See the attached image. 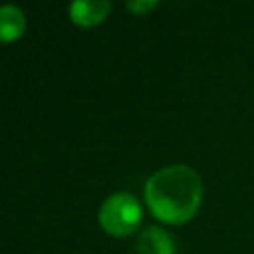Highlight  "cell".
<instances>
[{"mask_svg":"<svg viewBox=\"0 0 254 254\" xmlns=\"http://www.w3.org/2000/svg\"><path fill=\"white\" fill-rule=\"evenodd\" d=\"M202 181L189 165H169L155 171L145 183V204L165 224L189 222L200 206Z\"/></svg>","mask_w":254,"mask_h":254,"instance_id":"obj_1","label":"cell"},{"mask_svg":"<svg viewBox=\"0 0 254 254\" xmlns=\"http://www.w3.org/2000/svg\"><path fill=\"white\" fill-rule=\"evenodd\" d=\"M26 30V16L14 4H4L0 8V38L2 42L18 40Z\"/></svg>","mask_w":254,"mask_h":254,"instance_id":"obj_5","label":"cell"},{"mask_svg":"<svg viewBox=\"0 0 254 254\" xmlns=\"http://www.w3.org/2000/svg\"><path fill=\"white\" fill-rule=\"evenodd\" d=\"M125 6H127L129 12H133V14H137V16H143V14L151 12L153 8H157V2H155V0H131V2H127Z\"/></svg>","mask_w":254,"mask_h":254,"instance_id":"obj_6","label":"cell"},{"mask_svg":"<svg viewBox=\"0 0 254 254\" xmlns=\"http://www.w3.org/2000/svg\"><path fill=\"white\" fill-rule=\"evenodd\" d=\"M111 10V2L107 0H75L69 4V18L75 26L91 28L101 24Z\"/></svg>","mask_w":254,"mask_h":254,"instance_id":"obj_3","label":"cell"},{"mask_svg":"<svg viewBox=\"0 0 254 254\" xmlns=\"http://www.w3.org/2000/svg\"><path fill=\"white\" fill-rule=\"evenodd\" d=\"M139 254H175V242L161 226H147L137 240Z\"/></svg>","mask_w":254,"mask_h":254,"instance_id":"obj_4","label":"cell"},{"mask_svg":"<svg viewBox=\"0 0 254 254\" xmlns=\"http://www.w3.org/2000/svg\"><path fill=\"white\" fill-rule=\"evenodd\" d=\"M99 224L101 228L115 238H123L133 234L141 220H143V208L135 194L131 192H115L107 196L99 208Z\"/></svg>","mask_w":254,"mask_h":254,"instance_id":"obj_2","label":"cell"}]
</instances>
